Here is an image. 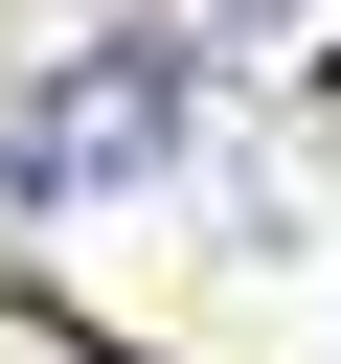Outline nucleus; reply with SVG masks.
Returning a JSON list of instances; mask_svg holds the SVG:
<instances>
[{"mask_svg": "<svg viewBox=\"0 0 341 364\" xmlns=\"http://www.w3.org/2000/svg\"><path fill=\"white\" fill-rule=\"evenodd\" d=\"M182 159V46H68L23 114H0V182L23 205H136Z\"/></svg>", "mask_w": 341, "mask_h": 364, "instance_id": "obj_1", "label": "nucleus"}]
</instances>
